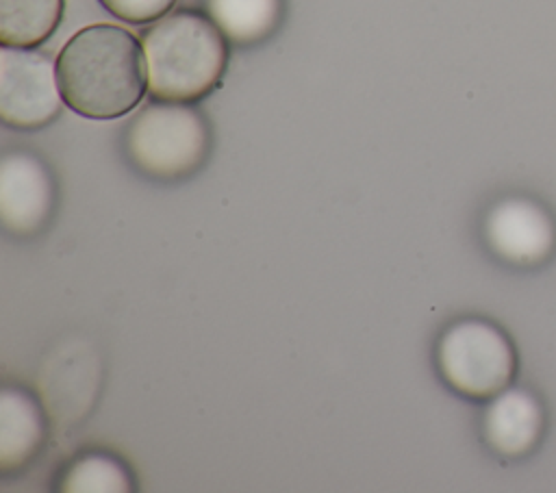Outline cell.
Segmentation results:
<instances>
[{
	"instance_id": "6da1fadb",
	"label": "cell",
	"mask_w": 556,
	"mask_h": 493,
	"mask_svg": "<svg viewBox=\"0 0 556 493\" xmlns=\"http://www.w3.org/2000/svg\"><path fill=\"white\" fill-rule=\"evenodd\" d=\"M63 102L89 119L130 113L148 91L146 52L117 24H91L67 39L56 56Z\"/></svg>"
},
{
	"instance_id": "7a4b0ae2",
	"label": "cell",
	"mask_w": 556,
	"mask_h": 493,
	"mask_svg": "<svg viewBox=\"0 0 556 493\" xmlns=\"http://www.w3.org/2000/svg\"><path fill=\"white\" fill-rule=\"evenodd\" d=\"M148 93L163 102L193 104L208 96L228 67V37L195 9H176L141 35Z\"/></svg>"
},
{
	"instance_id": "3957f363",
	"label": "cell",
	"mask_w": 556,
	"mask_h": 493,
	"mask_svg": "<svg viewBox=\"0 0 556 493\" xmlns=\"http://www.w3.org/2000/svg\"><path fill=\"white\" fill-rule=\"evenodd\" d=\"M124 148L146 176L174 180L195 172L211 152L206 117L185 102H150L126 126Z\"/></svg>"
},
{
	"instance_id": "277c9868",
	"label": "cell",
	"mask_w": 556,
	"mask_h": 493,
	"mask_svg": "<svg viewBox=\"0 0 556 493\" xmlns=\"http://www.w3.org/2000/svg\"><path fill=\"white\" fill-rule=\"evenodd\" d=\"M437 365L454 391L473 400L502 393L517 369L508 337L482 319L452 324L439 339Z\"/></svg>"
},
{
	"instance_id": "5b68a950",
	"label": "cell",
	"mask_w": 556,
	"mask_h": 493,
	"mask_svg": "<svg viewBox=\"0 0 556 493\" xmlns=\"http://www.w3.org/2000/svg\"><path fill=\"white\" fill-rule=\"evenodd\" d=\"M63 96L56 63L35 48H0V117L17 130H35L59 117Z\"/></svg>"
},
{
	"instance_id": "8992f818",
	"label": "cell",
	"mask_w": 556,
	"mask_h": 493,
	"mask_svg": "<svg viewBox=\"0 0 556 493\" xmlns=\"http://www.w3.org/2000/svg\"><path fill=\"white\" fill-rule=\"evenodd\" d=\"M54 208V180L39 156L13 150L0 161V222L17 235L37 232Z\"/></svg>"
},
{
	"instance_id": "52a82bcc",
	"label": "cell",
	"mask_w": 556,
	"mask_h": 493,
	"mask_svg": "<svg viewBox=\"0 0 556 493\" xmlns=\"http://www.w3.org/2000/svg\"><path fill=\"white\" fill-rule=\"evenodd\" d=\"M484 235L497 256L519 265L547 258L556 241L549 215L528 200H504L495 204L486 215Z\"/></svg>"
},
{
	"instance_id": "ba28073f",
	"label": "cell",
	"mask_w": 556,
	"mask_h": 493,
	"mask_svg": "<svg viewBox=\"0 0 556 493\" xmlns=\"http://www.w3.org/2000/svg\"><path fill=\"white\" fill-rule=\"evenodd\" d=\"M543 424V408L532 393L504 389L489 404L482 430L491 450L502 456H521L536 445Z\"/></svg>"
},
{
	"instance_id": "9c48e42d",
	"label": "cell",
	"mask_w": 556,
	"mask_h": 493,
	"mask_svg": "<svg viewBox=\"0 0 556 493\" xmlns=\"http://www.w3.org/2000/svg\"><path fill=\"white\" fill-rule=\"evenodd\" d=\"M46 417L39 402L20 387L0 393V469L24 467L43 445Z\"/></svg>"
},
{
	"instance_id": "30bf717a",
	"label": "cell",
	"mask_w": 556,
	"mask_h": 493,
	"mask_svg": "<svg viewBox=\"0 0 556 493\" xmlns=\"http://www.w3.org/2000/svg\"><path fill=\"white\" fill-rule=\"evenodd\" d=\"M204 9L228 41L239 46L263 41L282 20V0H204Z\"/></svg>"
},
{
	"instance_id": "8fae6325",
	"label": "cell",
	"mask_w": 556,
	"mask_h": 493,
	"mask_svg": "<svg viewBox=\"0 0 556 493\" xmlns=\"http://www.w3.org/2000/svg\"><path fill=\"white\" fill-rule=\"evenodd\" d=\"M65 0H0V43L37 48L52 37L63 17Z\"/></svg>"
},
{
	"instance_id": "7c38bea8",
	"label": "cell",
	"mask_w": 556,
	"mask_h": 493,
	"mask_svg": "<svg viewBox=\"0 0 556 493\" xmlns=\"http://www.w3.org/2000/svg\"><path fill=\"white\" fill-rule=\"evenodd\" d=\"M59 489L65 493H128L132 491V476L119 458L87 452L65 467Z\"/></svg>"
},
{
	"instance_id": "4fadbf2b",
	"label": "cell",
	"mask_w": 556,
	"mask_h": 493,
	"mask_svg": "<svg viewBox=\"0 0 556 493\" xmlns=\"http://www.w3.org/2000/svg\"><path fill=\"white\" fill-rule=\"evenodd\" d=\"M111 15L128 24H150L167 15L178 0H98Z\"/></svg>"
}]
</instances>
